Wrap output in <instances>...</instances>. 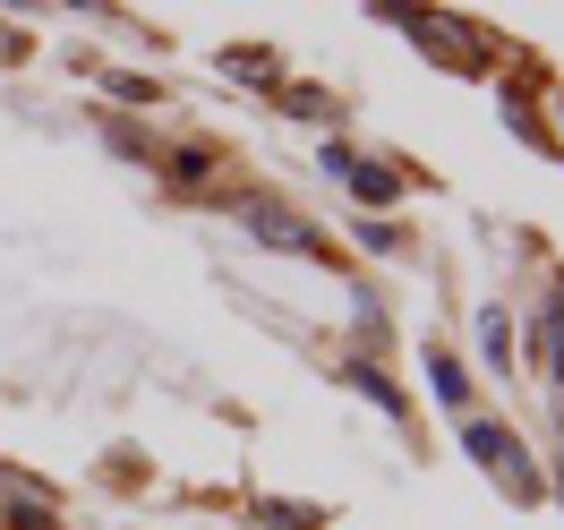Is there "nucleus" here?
Instances as JSON below:
<instances>
[{
    "mask_svg": "<svg viewBox=\"0 0 564 530\" xmlns=\"http://www.w3.org/2000/svg\"><path fill=\"white\" fill-rule=\"evenodd\" d=\"M462 445H470V462H479V470H496V479H505L513 496H539V470L522 462L513 428H496V420H470V436H462Z\"/></svg>",
    "mask_w": 564,
    "mask_h": 530,
    "instance_id": "1",
    "label": "nucleus"
},
{
    "mask_svg": "<svg viewBox=\"0 0 564 530\" xmlns=\"http://www.w3.org/2000/svg\"><path fill=\"white\" fill-rule=\"evenodd\" d=\"M240 214H248V231H257L265 248H308V223H300V214H282L274 197H248Z\"/></svg>",
    "mask_w": 564,
    "mask_h": 530,
    "instance_id": "2",
    "label": "nucleus"
},
{
    "mask_svg": "<svg viewBox=\"0 0 564 530\" xmlns=\"http://www.w3.org/2000/svg\"><path fill=\"white\" fill-rule=\"evenodd\" d=\"M325 163H334V172L351 180V188H359V197H368V206H393V197H402V180H393V172H377V163H359L351 145H334Z\"/></svg>",
    "mask_w": 564,
    "mask_h": 530,
    "instance_id": "3",
    "label": "nucleus"
},
{
    "mask_svg": "<svg viewBox=\"0 0 564 530\" xmlns=\"http://www.w3.org/2000/svg\"><path fill=\"white\" fill-rule=\"evenodd\" d=\"M479 343H488V359H496V368L513 359V334H505V317H496V309H479Z\"/></svg>",
    "mask_w": 564,
    "mask_h": 530,
    "instance_id": "4",
    "label": "nucleus"
},
{
    "mask_svg": "<svg viewBox=\"0 0 564 530\" xmlns=\"http://www.w3.org/2000/svg\"><path fill=\"white\" fill-rule=\"evenodd\" d=\"M427 377H436V393H445V402H462V393H470V377H462L454 359H436V368H427Z\"/></svg>",
    "mask_w": 564,
    "mask_h": 530,
    "instance_id": "5",
    "label": "nucleus"
},
{
    "mask_svg": "<svg viewBox=\"0 0 564 530\" xmlns=\"http://www.w3.org/2000/svg\"><path fill=\"white\" fill-rule=\"evenodd\" d=\"M351 377H359V393H377V402H386V411H402V393H393L386 377H377V368H351Z\"/></svg>",
    "mask_w": 564,
    "mask_h": 530,
    "instance_id": "6",
    "label": "nucleus"
}]
</instances>
